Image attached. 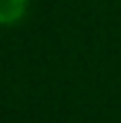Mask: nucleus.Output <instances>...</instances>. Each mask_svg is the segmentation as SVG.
<instances>
[{"mask_svg":"<svg viewBox=\"0 0 121 123\" xmlns=\"http://www.w3.org/2000/svg\"><path fill=\"white\" fill-rule=\"evenodd\" d=\"M28 0H0V24H13L26 13Z\"/></svg>","mask_w":121,"mask_h":123,"instance_id":"1","label":"nucleus"}]
</instances>
